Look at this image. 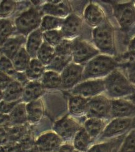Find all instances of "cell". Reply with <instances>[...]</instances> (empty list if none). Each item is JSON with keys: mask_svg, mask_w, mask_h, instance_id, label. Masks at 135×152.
Masks as SVG:
<instances>
[{"mask_svg": "<svg viewBox=\"0 0 135 152\" xmlns=\"http://www.w3.org/2000/svg\"><path fill=\"white\" fill-rule=\"evenodd\" d=\"M11 122L15 124H22L28 121L26 105L24 103L18 104L10 114Z\"/></svg>", "mask_w": 135, "mask_h": 152, "instance_id": "4dcf8cb0", "label": "cell"}, {"mask_svg": "<svg viewBox=\"0 0 135 152\" xmlns=\"http://www.w3.org/2000/svg\"><path fill=\"white\" fill-rule=\"evenodd\" d=\"M106 124L105 120L89 118L85 123L84 129L93 140L100 137L103 132Z\"/></svg>", "mask_w": 135, "mask_h": 152, "instance_id": "cb8c5ba5", "label": "cell"}, {"mask_svg": "<svg viewBox=\"0 0 135 152\" xmlns=\"http://www.w3.org/2000/svg\"><path fill=\"white\" fill-rule=\"evenodd\" d=\"M0 50H1V46H0Z\"/></svg>", "mask_w": 135, "mask_h": 152, "instance_id": "7dc6e473", "label": "cell"}, {"mask_svg": "<svg viewBox=\"0 0 135 152\" xmlns=\"http://www.w3.org/2000/svg\"><path fill=\"white\" fill-rule=\"evenodd\" d=\"M41 15L36 8H31L19 16L15 21L18 31L23 36L33 32L41 25Z\"/></svg>", "mask_w": 135, "mask_h": 152, "instance_id": "8992f818", "label": "cell"}, {"mask_svg": "<svg viewBox=\"0 0 135 152\" xmlns=\"http://www.w3.org/2000/svg\"><path fill=\"white\" fill-rule=\"evenodd\" d=\"M84 67L82 65L70 63L61 72V87L63 89L73 88L83 78Z\"/></svg>", "mask_w": 135, "mask_h": 152, "instance_id": "8fae6325", "label": "cell"}, {"mask_svg": "<svg viewBox=\"0 0 135 152\" xmlns=\"http://www.w3.org/2000/svg\"><path fill=\"white\" fill-rule=\"evenodd\" d=\"M24 42L25 38L23 35L10 37L1 46L0 53L12 60L19 50L22 48L21 46Z\"/></svg>", "mask_w": 135, "mask_h": 152, "instance_id": "e0dca14e", "label": "cell"}, {"mask_svg": "<svg viewBox=\"0 0 135 152\" xmlns=\"http://www.w3.org/2000/svg\"><path fill=\"white\" fill-rule=\"evenodd\" d=\"M89 99L78 96H72L69 99L68 108L70 114L74 116H80L86 114Z\"/></svg>", "mask_w": 135, "mask_h": 152, "instance_id": "ffe728a7", "label": "cell"}, {"mask_svg": "<svg viewBox=\"0 0 135 152\" xmlns=\"http://www.w3.org/2000/svg\"><path fill=\"white\" fill-rule=\"evenodd\" d=\"M14 79L10 76L0 72V91H4Z\"/></svg>", "mask_w": 135, "mask_h": 152, "instance_id": "ab89813d", "label": "cell"}, {"mask_svg": "<svg viewBox=\"0 0 135 152\" xmlns=\"http://www.w3.org/2000/svg\"><path fill=\"white\" fill-rule=\"evenodd\" d=\"M117 152H135V129L128 132Z\"/></svg>", "mask_w": 135, "mask_h": 152, "instance_id": "e575fe53", "label": "cell"}, {"mask_svg": "<svg viewBox=\"0 0 135 152\" xmlns=\"http://www.w3.org/2000/svg\"><path fill=\"white\" fill-rule=\"evenodd\" d=\"M16 8V2L13 1H3L0 3V20L6 19L15 12Z\"/></svg>", "mask_w": 135, "mask_h": 152, "instance_id": "8d00e7d4", "label": "cell"}, {"mask_svg": "<svg viewBox=\"0 0 135 152\" xmlns=\"http://www.w3.org/2000/svg\"><path fill=\"white\" fill-rule=\"evenodd\" d=\"M105 92L111 100L135 99V87L126 76L116 69L103 79Z\"/></svg>", "mask_w": 135, "mask_h": 152, "instance_id": "6da1fadb", "label": "cell"}, {"mask_svg": "<svg viewBox=\"0 0 135 152\" xmlns=\"http://www.w3.org/2000/svg\"><path fill=\"white\" fill-rule=\"evenodd\" d=\"M111 99L103 95L89 99L86 117L89 118L106 120L111 118Z\"/></svg>", "mask_w": 135, "mask_h": 152, "instance_id": "277c9868", "label": "cell"}, {"mask_svg": "<svg viewBox=\"0 0 135 152\" xmlns=\"http://www.w3.org/2000/svg\"><path fill=\"white\" fill-rule=\"evenodd\" d=\"M113 14L120 26L124 31H129L135 25V6L134 1L113 3Z\"/></svg>", "mask_w": 135, "mask_h": 152, "instance_id": "5b68a950", "label": "cell"}, {"mask_svg": "<svg viewBox=\"0 0 135 152\" xmlns=\"http://www.w3.org/2000/svg\"><path fill=\"white\" fill-rule=\"evenodd\" d=\"M94 140L89 136L84 127H81L73 138V147L80 152H86Z\"/></svg>", "mask_w": 135, "mask_h": 152, "instance_id": "7402d4cb", "label": "cell"}, {"mask_svg": "<svg viewBox=\"0 0 135 152\" xmlns=\"http://www.w3.org/2000/svg\"><path fill=\"white\" fill-rule=\"evenodd\" d=\"M131 129H135V117L133 118L132 119V125H131Z\"/></svg>", "mask_w": 135, "mask_h": 152, "instance_id": "ee69618b", "label": "cell"}, {"mask_svg": "<svg viewBox=\"0 0 135 152\" xmlns=\"http://www.w3.org/2000/svg\"><path fill=\"white\" fill-rule=\"evenodd\" d=\"M41 84L44 88L48 89L61 87V75L53 71L44 72L41 78Z\"/></svg>", "mask_w": 135, "mask_h": 152, "instance_id": "484cf974", "label": "cell"}, {"mask_svg": "<svg viewBox=\"0 0 135 152\" xmlns=\"http://www.w3.org/2000/svg\"><path fill=\"white\" fill-rule=\"evenodd\" d=\"M111 118L135 117V103L126 99L111 100Z\"/></svg>", "mask_w": 135, "mask_h": 152, "instance_id": "7c38bea8", "label": "cell"}, {"mask_svg": "<svg viewBox=\"0 0 135 152\" xmlns=\"http://www.w3.org/2000/svg\"><path fill=\"white\" fill-rule=\"evenodd\" d=\"M82 26V19L75 14H71L65 18L60 31L63 37L69 40L80 33Z\"/></svg>", "mask_w": 135, "mask_h": 152, "instance_id": "5bb4252c", "label": "cell"}, {"mask_svg": "<svg viewBox=\"0 0 135 152\" xmlns=\"http://www.w3.org/2000/svg\"><path fill=\"white\" fill-rule=\"evenodd\" d=\"M93 40L95 46L105 54H116L114 28L108 19L93 31Z\"/></svg>", "mask_w": 135, "mask_h": 152, "instance_id": "3957f363", "label": "cell"}, {"mask_svg": "<svg viewBox=\"0 0 135 152\" xmlns=\"http://www.w3.org/2000/svg\"><path fill=\"white\" fill-rule=\"evenodd\" d=\"M42 11L48 16L63 18L69 15L72 8L68 1H49L42 6Z\"/></svg>", "mask_w": 135, "mask_h": 152, "instance_id": "9a60e30c", "label": "cell"}, {"mask_svg": "<svg viewBox=\"0 0 135 152\" xmlns=\"http://www.w3.org/2000/svg\"><path fill=\"white\" fill-rule=\"evenodd\" d=\"M64 21H65V18L63 19L46 15L41 20L40 29L42 32L51 30H56L58 28H61Z\"/></svg>", "mask_w": 135, "mask_h": 152, "instance_id": "1f68e13d", "label": "cell"}, {"mask_svg": "<svg viewBox=\"0 0 135 152\" xmlns=\"http://www.w3.org/2000/svg\"><path fill=\"white\" fill-rule=\"evenodd\" d=\"M132 119L130 118H114L108 124L100 137V140L117 138L123 135L131 129Z\"/></svg>", "mask_w": 135, "mask_h": 152, "instance_id": "ba28073f", "label": "cell"}, {"mask_svg": "<svg viewBox=\"0 0 135 152\" xmlns=\"http://www.w3.org/2000/svg\"><path fill=\"white\" fill-rule=\"evenodd\" d=\"M14 31L13 24L8 19H1L0 20V46L6 41L10 37Z\"/></svg>", "mask_w": 135, "mask_h": 152, "instance_id": "d6a6232c", "label": "cell"}, {"mask_svg": "<svg viewBox=\"0 0 135 152\" xmlns=\"http://www.w3.org/2000/svg\"><path fill=\"white\" fill-rule=\"evenodd\" d=\"M28 121L31 124L38 122L41 118L44 113L43 104L41 99L32 101L26 105Z\"/></svg>", "mask_w": 135, "mask_h": 152, "instance_id": "603a6c76", "label": "cell"}, {"mask_svg": "<svg viewBox=\"0 0 135 152\" xmlns=\"http://www.w3.org/2000/svg\"><path fill=\"white\" fill-rule=\"evenodd\" d=\"M99 52L98 49L85 41L76 39L72 42V58L76 64L81 65L89 61L98 56Z\"/></svg>", "mask_w": 135, "mask_h": 152, "instance_id": "52a82bcc", "label": "cell"}, {"mask_svg": "<svg viewBox=\"0 0 135 152\" xmlns=\"http://www.w3.org/2000/svg\"><path fill=\"white\" fill-rule=\"evenodd\" d=\"M43 37L44 42L55 48L64 39L61 31L58 29L45 31L43 33Z\"/></svg>", "mask_w": 135, "mask_h": 152, "instance_id": "836d02e7", "label": "cell"}, {"mask_svg": "<svg viewBox=\"0 0 135 152\" xmlns=\"http://www.w3.org/2000/svg\"><path fill=\"white\" fill-rule=\"evenodd\" d=\"M127 54L132 58L133 60H135V37L133 38L129 43Z\"/></svg>", "mask_w": 135, "mask_h": 152, "instance_id": "b9f144b4", "label": "cell"}, {"mask_svg": "<svg viewBox=\"0 0 135 152\" xmlns=\"http://www.w3.org/2000/svg\"><path fill=\"white\" fill-rule=\"evenodd\" d=\"M63 140L55 132H47L36 141V148L41 152H55L62 145Z\"/></svg>", "mask_w": 135, "mask_h": 152, "instance_id": "4fadbf2b", "label": "cell"}, {"mask_svg": "<svg viewBox=\"0 0 135 152\" xmlns=\"http://www.w3.org/2000/svg\"><path fill=\"white\" fill-rule=\"evenodd\" d=\"M44 71V66L38 59H32L26 70V75L31 80L41 78Z\"/></svg>", "mask_w": 135, "mask_h": 152, "instance_id": "f546056e", "label": "cell"}, {"mask_svg": "<svg viewBox=\"0 0 135 152\" xmlns=\"http://www.w3.org/2000/svg\"><path fill=\"white\" fill-rule=\"evenodd\" d=\"M86 22L92 27H97L103 23L106 17L104 11L100 6L94 3H89L84 12Z\"/></svg>", "mask_w": 135, "mask_h": 152, "instance_id": "2e32d148", "label": "cell"}, {"mask_svg": "<svg viewBox=\"0 0 135 152\" xmlns=\"http://www.w3.org/2000/svg\"><path fill=\"white\" fill-rule=\"evenodd\" d=\"M105 92L104 80L93 79L81 82L72 88V96H78L86 99H91Z\"/></svg>", "mask_w": 135, "mask_h": 152, "instance_id": "9c48e42d", "label": "cell"}, {"mask_svg": "<svg viewBox=\"0 0 135 152\" xmlns=\"http://www.w3.org/2000/svg\"><path fill=\"white\" fill-rule=\"evenodd\" d=\"M55 48L46 42H43L37 53L36 57L44 66H48L55 56Z\"/></svg>", "mask_w": 135, "mask_h": 152, "instance_id": "83f0119b", "label": "cell"}, {"mask_svg": "<svg viewBox=\"0 0 135 152\" xmlns=\"http://www.w3.org/2000/svg\"><path fill=\"white\" fill-rule=\"evenodd\" d=\"M3 100V91H0V102Z\"/></svg>", "mask_w": 135, "mask_h": 152, "instance_id": "f6af8a7d", "label": "cell"}, {"mask_svg": "<svg viewBox=\"0 0 135 152\" xmlns=\"http://www.w3.org/2000/svg\"><path fill=\"white\" fill-rule=\"evenodd\" d=\"M74 152H80V151H76V150H75V151Z\"/></svg>", "mask_w": 135, "mask_h": 152, "instance_id": "bcb514c9", "label": "cell"}, {"mask_svg": "<svg viewBox=\"0 0 135 152\" xmlns=\"http://www.w3.org/2000/svg\"><path fill=\"white\" fill-rule=\"evenodd\" d=\"M1 56V55H0V56Z\"/></svg>", "mask_w": 135, "mask_h": 152, "instance_id": "681fc988", "label": "cell"}, {"mask_svg": "<svg viewBox=\"0 0 135 152\" xmlns=\"http://www.w3.org/2000/svg\"><path fill=\"white\" fill-rule=\"evenodd\" d=\"M73 59L72 54L69 55H58L55 54V58L50 64L47 66L49 71L61 72L63 71L71 61Z\"/></svg>", "mask_w": 135, "mask_h": 152, "instance_id": "f1b7e54d", "label": "cell"}, {"mask_svg": "<svg viewBox=\"0 0 135 152\" xmlns=\"http://www.w3.org/2000/svg\"><path fill=\"white\" fill-rule=\"evenodd\" d=\"M81 128L80 125L74 118L67 115L56 121L53 129L62 140H68L73 138Z\"/></svg>", "mask_w": 135, "mask_h": 152, "instance_id": "30bf717a", "label": "cell"}, {"mask_svg": "<svg viewBox=\"0 0 135 152\" xmlns=\"http://www.w3.org/2000/svg\"><path fill=\"white\" fill-rule=\"evenodd\" d=\"M126 134L112 138L110 140L105 142L94 145L86 152H117Z\"/></svg>", "mask_w": 135, "mask_h": 152, "instance_id": "d6986e66", "label": "cell"}, {"mask_svg": "<svg viewBox=\"0 0 135 152\" xmlns=\"http://www.w3.org/2000/svg\"><path fill=\"white\" fill-rule=\"evenodd\" d=\"M23 91V87L20 82L13 80L3 91V100L8 102H18L21 98Z\"/></svg>", "mask_w": 135, "mask_h": 152, "instance_id": "d4e9b609", "label": "cell"}, {"mask_svg": "<svg viewBox=\"0 0 135 152\" xmlns=\"http://www.w3.org/2000/svg\"><path fill=\"white\" fill-rule=\"evenodd\" d=\"M119 66L114 58L106 55L96 56L87 62L82 79H98L106 77Z\"/></svg>", "mask_w": 135, "mask_h": 152, "instance_id": "7a4b0ae2", "label": "cell"}, {"mask_svg": "<svg viewBox=\"0 0 135 152\" xmlns=\"http://www.w3.org/2000/svg\"><path fill=\"white\" fill-rule=\"evenodd\" d=\"M16 104L18 102H8L3 100L0 102V111L3 113H10Z\"/></svg>", "mask_w": 135, "mask_h": 152, "instance_id": "60d3db41", "label": "cell"}, {"mask_svg": "<svg viewBox=\"0 0 135 152\" xmlns=\"http://www.w3.org/2000/svg\"><path fill=\"white\" fill-rule=\"evenodd\" d=\"M44 88L41 82L33 81L27 83L23 87L22 100L24 102H31L32 101L39 99V97L44 93Z\"/></svg>", "mask_w": 135, "mask_h": 152, "instance_id": "ac0fdd59", "label": "cell"}, {"mask_svg": "<svg viewBox=\"0 0 135 152\" xmlns=\"http://www.w3.org/2000/svg\"><path fill=\"white\" fill-rule=\"evenodd\" d=\"M16 71L22 72L27 69L30 62V56L25 48H21L11 60Z\"/></svg>", "mask_w": 135, "mask_h": 152, "instance_id": "4316f807", "label": "cell"}, {"mask_svg": "<svg viewBox=\"0 0 135 152\" xmlns=\"http://www.w3.org/2000/svg\"><path fill=\"white\" fill-rule=\"evenodd\" d=\"M56 54L69 55L72 54V41L68 39H63L58 46L55 48Z\"/></svg>", "mask_w": 135, "mask_h": 152, "instance_id": "74e56055", "label": "cell"}, {"mask_svg": "<svg viewBox=\"0 0 135 152\" xmlns=\"http://www.w3.org/2000/svg\"><path fill=\"white\" fill-rule=\"evenodd\" d=\"M43 40V32L40 29H37L30 33L26 45V50L30 57L35 59L41 48Z\"/></svg>", "mask_w": 135, "mask_h": 152, "instance_id": "44dd1931", "label": "cell"}, {"mask_svg": "<svg viewBox=\"0 0 135 152\" xmlns=\"http://www.w3.org/2000/svg\"><path fill=\"white\" fill-rule=\"evenodd\" d=\"M0 72L7 74L12 78L15 77L17 74L11 60L3 55L0 56Z\"/></svg>", "mask_w": 135, "mask_h": 152, "instance_id": "d590c367", "label": "cell"}, {"mask_svg": "<svg viewBox=\"0 0 135 152\" xmlns=\"http://www.w3.org/2000/svg\"><path fill=\"white\" fill-rule=\"evenodd\" d=\"M134 6H135V3H134Z\"/></svg>", "mask_w": 135, "mask_h": 152, "instance_id": "c3c4849f", "label": "cell"}, {"mask_svg": "<svg viewBox=\"0 0 135 152\" xmlns=\"http://www.w3.org/2000/svg\"><path fill=\"white\" fill-rule=\"evenodd\" d=\"M126 77L135 87V60L132 59L123 65Z\"/></svg>", "mask_w": 135, "mask_h": 152, "instance_id": "f35d334b", "label": "cell"}, {"mask_svg": "<svg viewBox=\"0 0 135 152\" xmlns=\"http://www.w3.org/2000/svg\"><path fill=\"white\" fill-rule=\"evenodd\" d=\"M75 150L73 145H69V144H65V145H62L60 147V148L55 152H74Z\"/></svg>", "mask_w": 135, "mask_h": 152, "instance_id": "7bdbcfd3", "label": "cell"}]
</instances>
